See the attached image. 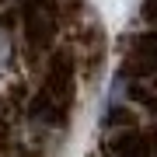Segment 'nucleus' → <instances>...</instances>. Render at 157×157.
<instances>
[{
	"label": "nucleus",
	"mask_w": 157,
	"mask_h": 157,
	"mask_svg": "<svg viewBox=\"0 0 157 157\" xmlns=\"http://www.w3.org/2000/svg\"><path fill=\"white\" fill-rule=\"evenodd\" d=\"M25 59V39L14 7H0V73H11L14 63Z\"/></svg>",
	"instance_id": "1"
}]
</instances>
